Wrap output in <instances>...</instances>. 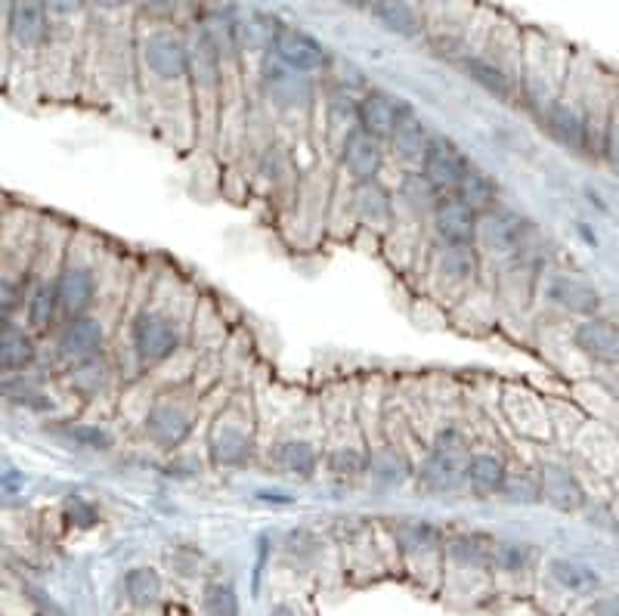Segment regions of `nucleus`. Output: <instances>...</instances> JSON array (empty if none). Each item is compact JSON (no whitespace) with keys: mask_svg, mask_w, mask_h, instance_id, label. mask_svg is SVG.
<instances>
[{"mask_svg":"<svg viewBox=\"0 0 619 616\" xmlns=\"http://www.w3.org/2000/svg\"><path fill=\"white\" fill-rule=\"evenodd\" d=\"M502 499L511 502V505H540L542 502V480L540 468H508L505 477V487H502Z\"/></svg>","mask_w":619,"mask_h":616,"instance_id":"obj_43","label":"nucleus"},{"mask_svg":"<svg viewBox=\"0 0 619 616\" xmlns=\"http://www.w3.org/2000/svg\"><path fill=\"white\" fill-rule=\"evenodd\" d=\"M273 60H280L285 68L292 72H300V75H325L329 65H332V56L325 50V43L317 41L313 35L300 32L295 25H285L282 22L276 28V38H273V50H270Z\"/></svg>","mask_w":619,"mask_h":616,"instance_id":"obj_13","label":"nucleus"},{"mask_svg":"<svg viewBox=\"0 0 619 616\" xmlns=\"http://www.w3.org/2000/svg\"><path fill=\"white\" fill-rule=\"evenodd\" d=\"M387 143L366 134L362 127L350 130L344 137V143L338 146V165L344 171V177L350 184H366V180H379L381 171L387 165Z\"/></svg>","mask_w":619,"mask_h":616,"instance_id":"obj_14","label":"nucleus"},{"mask_svg":"<svg viewBox=\"0 0 619 616\" xmlns=\"http://www.w3.org/2000/svg\"><path fill=\"white\" fill-rule=\"evenodd\" d=\"M536 236V226L530 217H523L515 208H493L480 217L478 248H483L493 257H518L527 251Z\"/></svg>","mask_w":619,"mask_h":616,"instance_id":"obj_12","label":"nucleus"},{"mask_svg":"<svg viewBox=\"0 0 619 616\" xmlns=\"http://www.w3.org/2000/svg\"><path fill=\"white\" fill-rule=\"evenodd\" d=\"M35 363H38L35 331L20 319H3L0 323V369H3V375L32 372Z\"/></svg>","mask_w":619,"mask_h":616,"instance_id":"obj_24","label":"nucleus"},{"mask_svg":"<svg viewBox=\"0 0 619 616\" xmlns=\"http://www.w3.org/2000/svg\"><path fill=\"white\" fill-rule=\"evenodd\" d=\"M573 56L555 38L542 35L540 28H523V60H520V105L542 118L567 84Z\"/></svg>","mask_w":619,"mask_h":616,"instance_id":"obj_3","label":"nucleus"},{"mask_svg":"<svg viewBox=\"0 0 619 616\" xmlns=\"http://www.w3.org/2000/svg\"><path fill=\"white\" fill-rule=\"evenodd\" d=\"M394 196H397V208H403L412 221H431V214L437 211L443 199V192L421 171H403Z\"/></svg>","mask_w":619,"mask_h":616,"instance_id":"obj_32","label":"nucleus"},{"mask_svg":"<svg viewBox=\"0 0 619 616\" xmlns=\"http://www.w3.org/2000/svg\"><path fill=\"white\" fill-rule=\"evenodd\" d=\"M137 3L140 0H87L90 16H100V20H119L121 13H134L137 16Z\"/></svg>","mask_w":619,"mask_h":616,"instance_id":"obj_48","label":"nucleus"},{"mask_svg":"<svg viewBox=\"0 0 619 616\" xmlns=\"http://www.w3.org/2000/svg\"><path fill=\"white\" fill-rule=\"evenodd\" d=\"M106 344H109V323L97 310L75 319H62L60 329L53 331V356L65 369L106 356Z\"/></svg>","mask_w":619,"mask_h":616,"instance_id":"obj_11","label":"nucleus"},{"mask_svg":"<svg viewBox=\"0 0 619 616\" xmlns=\"http://www.w3.org/2000/svg\"><path fill=\"white\" fill-rule=\"evenodd\" d=\"M406 109H409V103L400 97H394L381 87H369L360 93V127L366 134L387 143L400 118L406 115Z\"/></svg>","mask_w":619,"mask_h":616,"instance_id":"obj_23","label":"nucleus"},{"mask_svg":"<svg viewBox=\"0 0 619 616\" xmlns=\"http://www.w3.org/2000/svg\"><path fill=\"white\" fill-rule=\"evenodd\" d=\"M44 3H47L50 16L57 22H72L78 20V16H87V13H90L87 0H44Z\"/></svg>","mask_w":619,"mask_h":616,"instance_id":"obj_49","label":"nucleus"},{"mask_svg":"<svg viewBox=\"0 0 619 616\" xmlns=\"http://www.w3.org/2000/svg\"><path fill=\"white\" fill-rule=\"evenodd\" d=\"M397 545L403 555L424 557L446 552V536L431 520H403L397 527Z\"/></svg>","mask_w":619,"mask_h":616,"instance_id":"obj_36","label":"nucleus"},{"mask_svg":"<svg viewBox=\"0 0 619 616\" xmlns=\"http://www.w3.org/2000/svg\"><path fill=\"white\" fill-rule=\"evenodd\" d=\"M421 16H424V38L440 53H449L456 60L468 53L478 22L474 0H421Z\"/></svg>","mask_w":619,"mask_h":616,"instance_id":"obj_7","label":"nucleus"},{"mask_svg":"<svg viewBox=\"0 0 619 616\" xmlns=\"http://www.w3.org/2000/svg\"><path fill=\"white\" fill-rule=\"evenodd\" d=\"M548 576H552V582H558L564 592H573V595H589L601 586L598 574L589 564H580L573 557H552L548 561Z\"/></svg>","mask_w":619,"mask_h":616,"instance_id":"obj_40","label":"nucleus"},{"mask_svg":"<svg viewBox=\"0 0 619 616\" xmlns=\"http://www.w3.org/2000/svg\"><path fill=\"white\" fill-rule=\"evenodd\" d=\"M536 468H540L542 502L545 505H552L555 512L564 514L582 512L589 505L585 487L580 483V477L573 474V468H567L564 462H555V458H545Z\"/></svg>","mask_w":619,"mask_h":616,"instance_id":"obj_20","label":"nucleus"},{"mask_svg":"<svg viewBox=\"0 0 619 616\" xmlns=\"http://www.w3.org/2000/svg\"><path fill=\"white\" fill-rule=\"evenodd\" d=\"M3 397L16 406H25L32 412H50L53 410V400L50 393L44 391L38 378L32 372H22V375H3Z\"/></svg>","mask_w":619,"mask_h":616,"instance_id":"obj_41","label":"nucleus"},{"mask_svg":"<svg viewBox=\"0 0 619 616\" xmlns=\"http://www.w3.org/2000/svg\"><path fill=\"white\" fill-rule=\"evenodd\" d=\"M493 552H496V539L486 533L468 530V533H456L446 539V557L468 570H490Z\"/></svg>","mask_w":619,"mask_h":616,"instance_id":"obj_35","label":"nucleus"},{"mask_svg":"<svg viewBox=\"0 0 619 616\" xmlns=\"http://www.w3.org/2000/svg\"><path fill=\"white\" fill-rule=\"evenodd\" d=\"M577 229H580V236H582V239H585V242H589V246H598V239H595V232H592L589 226L577 224Z\"/></svg>","mask_w":619,"mask_h":616,"instance_id":"obj_58","label":"nucleus"},{"mask_svg":"<svg viewBox=\"0 0 619 616\" xmlns=\"http://www.w3.org/2000/svg\"><path fill=\"white\" fill-rule=\"evenodd\" d=\"M102 267L100 242L87 232H75L65 239L62 264L57 273V298L62 319H75L100 307Z\"/></svg>","mask_w":619,"mask_h":616,"instance_id":"obj_4","label":"nucleus"},{"mask_svg":"<svg viewBox=\"0 0 619 616\" xmlns=\"http://www.w3.org/2000/svg\"><path fill=\"white\" fill-rule=\"evenodd\" d=\"M62 524L72 530H94L100 524V512L90 499L81 493H69L62 499Z\"/></svg>","mask_w":619,"mask_h":616,"instance_id":"obj_45","label":"nucleus"},{"mask_svg":"<svg viewBox=\"0 0 619 616\" xmlns=\"http://www.w3.org/2000/svg\"><path fill=\"white\" fill-rule=\"evenodd\" d=\"M465 465L468 462H459V458H449L443 452L428 450L424 458L416 468V483H419L424 493L431 495H449L465 487Z\"/></svg>","mask_w":619,"mask_h":616,"instance_id":"obj_27","label":"nucleus"},{"mask_svg":"<svg viewBox=\"0 0 619 616\" xmlns=\"http://www.w3.org/2000/svg\"><path fill=\"white\" fill-rule=\"evenodd\" d=\"M369 480L381 490H397L403 483L416 480V465L409 462V455L400 447L384 443L369 452Z\"/></svg>","mask_w":619,"mask_h":616,"instance_id":"obj_33","label":"nucleus"},{"mask_svg":"<svg viewBox=\"0 0 619 616\" xmlns=\"http://www.w3.org/2000/svg\"><path fill=\"white\" fill-rule=\"evenodd\" d=\"M196 433V412L181 397H159L143 415V437L161 452H181Z\"/></svg>","mask_w":619,"mask_h":616,"instance_id":"obj_10","label":"nucleus"},{"mask_svg":"<svg viewBox=\"0 0 619 616\" xmlns=\"http://www.w3.org/2000/svg\"><path fill=\"white\" fill-rule=\"evenodd\" d=\"M134 78L140 84L143 100L149 103L159 127L193 137L196 103H193V53H189V25H156L137 20L134 41Z\"/></svg>","mask_w":619,"mask_h":616,"instance_id":"obj_1","label":"nucleus"},{"mask_svg":"<svg viewBox=\"0 0 619 616\" xmlns=\"http://www.w3.org/2000/svg\"><path fill=\"white\" fill-rule=\"evenodd\" d=\"M168 477H199V462L177 455V458L168 465Z\"/></svg>","mask_w":619,"mask_h":616,"instance_id":"obj_54","label":"nucleus"},{"mask_svg":"<svg viewBox=\"0 0 619 616\" xmlns=\"http://www.w3.org/2000/svg\"><path fill=\"white\" fill-rule=\"evenodd\" d=\"M372 20L387 35L403 41H419L424 38V16H421V0H375L372 3Z\"/></svg>","mask_w":619,"mask_h":616,"instance_id":"obj_26","label":"nucleus"},{"mask_svg":"<svg viewBox=\"0 0 619 616\" xmlns=\"http://www.w3.org/2000/svg\"><path fill=\"white\" fill-rule=\"evenodd\" d=\"M69 375V388L84 397V400H97L109 385H112V366L109 360L100 356V360H90V363H81V366H72L65 369Z\"/></svg>","mask_w":619,"mask_h":616,"instance_id":"obj_42","label":"nucleus"},{"mask_svg":"<svg viewBox=\"0 0 619 616\" xmlns=\"http://www.w3.org/2000/svg\"><path fill=\"white\" fill-rule=\"evenodd\" d=\"M57 20L50 16L44 0H13L3 10V43L7 53L40 60L53 41Z\"/></svg>","mask_w":619,"mask_h":616,"instance_id":"obj_8","label":"nucleus"},{"mask_svg":"<svg viewBox=\"0 0 619 616\" xmlns=\"http://www.w3.org/2000/svg\"><path fill=\"white\" fill-rule=\"evenodd\" d=\"M258 84L267 105L282 118H310L317 112V78L285 68L280 60L263 56L258 62Z\"/></svg>","mask_w":619,"mask_h":616,"instance_id":"obj_6","label":"nucleus"},{"mask_svg":"<svg viewBox=\"0 0 619 616\" xmlns=\"http://www.w3.org/2000/svg\"><path fill=\"white\" fill-rule=\"evenodd\" d=\"M62 443L75 447L81 452H112L115 450V433L97 422H62L57 428Z\"/></svg>","mask_w":619,"mask_h":616,"instance_id":"obj_38","label":"nucleus"},{"mask_svg":"<svg viewBox=\"0 0 619 616\" xmlns=\"http://www.w3.org/2000/svg\"><path fill=\"white\" fill-rule=\"evenodd\" d=\"M545 301L573 313V316L589 319V316H598L601 291L577 273H555L545 282Z\"/></svg>","mask_w":619,"mask_h":616,"instance_id":"obj_21","label":"nucleus"},{"mask_svg":"<svg viewBox=\"0 0 619 616\" xmlns=\"http://www.w3.org/2000/svg\"><path fill=\"white\" fill-rule=\"evenodd\" d=\"M22 319L35 335L60 329L62 313L60 298H57V273H44V269L28 273V301H25Z\"/></svg>","mask_w":619,"mask_h":616,"instance_id":"obj_18","label":"nucleus"},{"mask_svg":"<svg viewBox=\"0 0 619 616\" xmlns=\"http://www.w3.org/2000/svg\"><path fill=\"white\" fill-rule=\"evenodd\" d=\"M508 462L502 458L499 452L490 450H474L468 455V465H465V487L478 499H493L502 495L505 487V477H508Z\"/></svg>","mask_w":619,"mask_h":616,"instance_id":"obj_29","label":"nucleus"},{"mask_svg":"<svg viewBox=\"0 0 619 616\" xmlns=\"http://www.w3.org/2000/svg\"><path fill=\"white\" fill-rule=\"evenodd\" d=\"M322 115H325V134L338 152L344 137L360 127V97H354L347 87H335V90H329V97L322 103Z\"/></svg>","mask_w":619,"mask_h":616,"instance_id":"obj_34","label":"nucleus"},{"mask_svg":"<svg viewBox=\"0 0 619 616\" xmlns=\"http://www.w3.org/2000/svg\"><path fill=\"white\" fill-rule=\"evenodd\" d=\"M255 499H258L260 505H270V508H292L298 502L292 493H280V490H258Z\"/></svg>","mask_w":619,"mask_h":616,"instance_id":"obj_52","label":"nucleus"},{"mask_svg":"<svg viewBox=\"0 0 619 616\" xmlns=\"http://www.w3.org/2000/svg\"><path fill=\"white\" fill-rule=\"evenodd\" d=\"M604 159L610 162V167H614V171H619V90H617V100H614V112H610V124H607Z\"/></svg>","mask_w":619,"mask_h":616,"instance_id":"obj_50","label":"nucleus"},{"mask_svg":"<svg viewBox=\"0 0 619 616\" xmlns=\"http://www.w3.org/2000/svg\"><path fill=\"white\" fill-rule=\"evenodd\" d=\"M201 611H205V616H239L242 601L236 586L226 579H211L201 589Z\"/></svg>","mask_w":619,"mask_h":616,"instance_id":"obj_44","label":"nucleus"},{"mask_svg":"<svg viewBox=\"0 0 619 616\" xmlns=\"http://www.w3.org/2000/svg\"><path fill=\"white\" fill-rule=\"evenodd\" d=\"M456 62H459V68L465 72V78L478 84L480 90L490 93L493 100H499V103L505 105L520 103V81L511 72H505L499 62L483 56L480 50H468V53L459 56Z\"/></svg>","mask_w":619,"mask_h":616,"instance_id":"obj_19","label":"nucleus"},{"mask_svg":"<svg viewBox=\"0 0 619 616\" xmlns=\"http://www.w3.org/2000/svg\"><path fill=\"white\" fill-rule=\"evenodd\" d=\"M0 483H3V495H7V499H16V495H22L28 480H25V474H22L20 468H7L3 477H0Z\"/></svg>","mask_w":619,"mask_h":616,"instance_id":"obj_51","label":"nucleus"},{"mask_svg":"<svg viewBox=\"0 0 619 616\" xmlns=\"http://www.w3.org/2000/svg\"><path fill=\"white\" fill-rule=\"evenodd\" d=\"M320 462L322 452L320 447H317V440L300 437V433L282 437L280 443L273 447V465H276L282 474L298 477V480H313L317 472H320Z\"/></svg>","mask_w":619,"mask_h":616,"instance_id":"obj_28","label":"nucleus"},{"mask_svg":"<svg viewBox=\"0 0 619 616\" xmlns=\"http://www.w3.org/2000/svg\"><path fill=\"white\" fill-rule=\"evenodd\" d=\"M471 167L474 165H471V159L461 152L459 143H453V140L443 137V134H434L431 149H428V155H424L419 171L431 184L437 186L443 196H453Z\"/></svg>","mask_w":619,"mask_h":616,"instance_id":"obj_15","label":"nucleus"},{"mask_svg":"<svg viewBox=\"0 0 619 616\" xmlns=\"http://www.w3.org/2000/svg\"><path fill=\"white\" fill-rule=\"evenodd\" d=\"M592 616H619V598H598L592 604Z\"/></svg>","mask_w":619,"mask_h":616,"instance_id":"obj_55","label":"nucleus"},{"mask_svg":"<svg viewBox=\"0 0 619 616\" xmlns=\"http://www.w3.org/2000/svg\"><path fill=\"white\" fill-rule=\"evenodd\" d=\"M573 344L595 363L619 366V326L614 319L604 316L580 319V326L573 329Z\"/></svg>","mask_w":619,"mask_h":616,"instance_id":"obj_25","label":"nucleus"},{"mask_svg":"<svg viewBox=\"0 0 619 616\" xmlns=\"http://www.w3.org/2000/svg\"><path fill=\"white\" fill-rule=\"evenodd\" d=\"M208 458L214 468L239 472L255 458V425L245 418L242 403H230L208 431Z\"/></svg>","mask_w":619,"mask_h":616,"instance_id":"obj_9","label":"nucleus"},{"mask_svg":"<svg viewBox=\"0 0 619 616\" xmlns=\"http://www.w3.org/2000/svg\"><path fill=\"white\" fill-rule=\"evenodd\" d=\"M131 353L140 369H159L177 356L183 344V319L171 301L149 298L131 319Z\"/></svg>","mask_w":619,"mask_h":616,"instance_id":"obj_5","label":"nucleus"},{"mask_svg":"<svg viewBox=\"0 0 619 616\" xmlns=\"http://www.w3.org/2000/svg\"><path fill=\"white\" fill-rule=\"evenodd\" d=\"M267 616H298V614H295V607H292V604H273Z\"/></svg>","mask_w":619,"mask_h":616,"instance_id":"obj_57","label":"nucleus"},{"mask_svg":"<svg viewBox=\"0 0 619 616\" xmlns=\"http://www.w3.org/2000/svg\"><path fill=\"white\" fill-rule=\"evenodd\" d=\"M453 196L461 199L468 208H474L480 217H483L486 211L499 208V184H496V177H490V174L480 171V167H471V171L465 174V180H461L459 189H456Z\"/></svg>","mask_w":619,"mask_h":616,"instance_id":"obj_39","label":"nucleus"},{"mask_svg":"<svg viewBox=\"0 0 619 616\" xmlns=\"http://www.w3.org/2000/svg\"><path fill=\"white\" fill-rule=\"evenodd\" d=\"M617 90L619 87H614V81L595 62H589L585 56H573L560 97L540 118L545 134L560 149L582 155V159L604 155V140H607V124H610Z\"/></svg>","mask_w":619,"mask_h":616,"instance_id":"obj_2","label":"nucleus"},{"mask_svg":"<svg viewBox=\"0 0 619 616\" xmlns=\"http://www.w3.org/2000/svg\"><path fill=\"white\" fill-rule=\"evenodd\" d=\"M369 452H372L369 443H362L360 437L332 440L325 452V472L338 483H357L362 477H369Z\"/></svg>","mask_w":619,"mask_h":616,"instance_id":"obj_30","label":"nucleus"},{"mask_svg":"<svg viewBox=\"0 0 619 616\" xmlns=\"http://www.w3.org/2000/svg\"><path fill=\"white\" fill-rule=\"evenodd\" d=\"M28 595H32V601L38 604V611L40 614H47V616H62V611L57 607V601L53 598L47 595L44 589H35V586H28Z\"/></svg>","mask_w":619,"mask_h":616,"instance_id":"obj_53","label":"nucleus"},{"mask_svg":"<svg viewBox=\"0 0 619 616\" xmlns=\"http://www.w3.org/2000/svg\"><path fill=\"white\" fill-rule=\"evenodd\" d=\"M530 545L515 542V539H496V552H493V567L502 574H523L530 567Z\"/></svg>","mask_w":619,"mask_h":616,"instance_id":"obj_46","label":"nucleus"},{"mask_svg":"<svg viewBox=\"0 0 619 616\" xmlns=\"http://www.w3.org/2000/svg\"><path fill=\"white\" fill-rule=\"evenodd\" d=\"M350 214L360 226L369 229H387L397 221V196L384 180H366V184H350Z\"/></svg>","mask_w":619,"mask_h":616,"instance_id":"obj_16","label":"nucleus"},{"mask_svg":"<svg viewBox=\"0 0 619 616\" xmlns=\"http://www.w3.org/2000/svg\"><path fill=\"white\" fill-rule=\"evenodd\" d=\"M428 224L437 246H478L480 214L456 196H443Z\"/></svg>","mask_w":619,"mask_h":616,"instance_id":"obj_17","label":"nucleus"},{"mask_svg":"<svg viewBox=\"0 0 619 616\" xmlns=\"http://www.w3.org/2000/svg\"><path fill=\"white\" fill-rule=\"evenodd\" d=\"M338 3L341 7H347V10H357V13H369L375 0H338Z\"/></svg>","mask_w":619,"mask_h":616,"instance_id":"obj_56","label":"nucleus"},{"mask_svg":"<svg viewBox=\"0 0 619 616\" xmlns=\"http://www.w3.org/2000/svg\"><path fill=\"white\" fill-rule=\"evenodd\" d=\"M431 450L443 452V455H449V458H459V462H468V455L474 452L471 450V437H468V431H461L459 425L440 428L434 443H431Z\"/></svg>","mask_w":619,"mask_h":616,"instance_id":"obj_47","label":"nucleus"},{"mask_svg":"<svg viewBox=\"0 0 619 616\" xmlns=\"http://www.w3.org/2000/svg\"><path fill=\"white\" fill-rule=\"evenodd\" d=\"M121 589H124V598L131 607L137 611H149L161 601V592H164V582H161V574L156 567H131L124 579H121Z\"/></svg>","mask_w":619,"mask_h":616,"instance_id":"obj_37","label":"nucleus"},{"mask_svg":"<svg viewBox=\"0 0 619 616\" xmlns=\"http://www.w3.org/2000/svg\"><path fill=\"white\" fill-rule=\"evenodd\" d=\"M480 269L478 246H437L434 254V276L443 286L468 288Z\"/></svg>","mask_w":619,"mask_h":616,"instance_id":"obj_31","label":"nucleus"},{"mask_svg":"<svg viewBox=\"0 0 619 616\" xmlns=\"http://www.w3.org/2000/svg\"><path fill=\"white\" fill-rule=\"evenodd\" d=\"M431 140H434V134H431L428 122L409 105L400 124H397V130L387 140V152L400 162L403 171H419L428 149H431Z\"/></svg>","mask_w":619,"mask_h":616,"instance_id":"obj_22","label":"nucleus"}]
</instances>
